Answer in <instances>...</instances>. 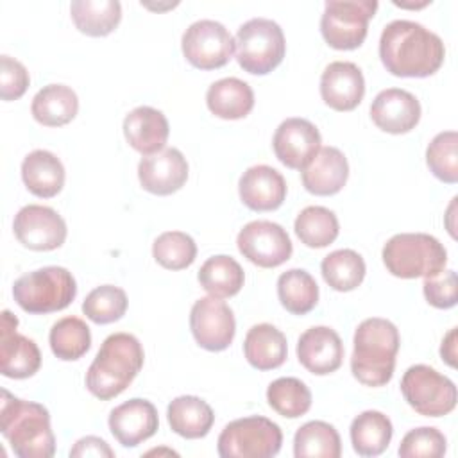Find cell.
Returning <instances> with one entry per match:
<instances>
[{
	"instance_id": "1",
	"label": "cell",
	"mask_w": 458,
	"mask_h": 458,
	"mask_svg": "<svg viewBox=\"0 0 458 458\" xmlns=\"http://www.w3.org/2000/svg\"><path fill=\"white\" fill-rule=\"evenodd\" d=\"M379 59L395 77H429L440 70L445 47L438 34L411 20H394L379 38Z\"/></svg>"
},
{
	"instance_id": "2",
	"label": "cell",
	"mask_w": 458,
	"mask_h": 458,
	"mask_svg": "<svg viewBox=\"0 0 458 458\" xmlns=\"http://www.w3.org/2000/svg\"><path fill=\"white\" fill-rule=\"evenodd\" d=\"M0 431L18 458H52L55 453L48 410L39 403L18 399L5 388L0 401Z\"/></svg>"
},
{
	"instance_id": "3",
	"label": "cell",
	"mask_w": 458,
	"mask_h": 458,
	"mask_svg": "<svg viewBox=\"0 0 458 458\" xmlns=\"http://www.w3.org/2000/svg\"><path fill=\"white\" fill-rule=\"evenodd\" d=\"M351 372L365 386H385L395 369L401 336L394 322L370 317L358 324L352 338Z\"/></svg>"
},
{
	"instance_id": "4",
	"label": "cell",
	"mask_w": 458,
	"mask_h": 458,
	"mask_svg": "<svg viewBox=\"0 0 458 458\" xmlns=\"http://www.w3.org/2000/svg\"><path fill=\"white\" fill-rule=\"evenodd\" d=\"M145 352L131 333L109 335L86 372V388L100 401L120 395L143 367Z\"/></svg>"
},
{
	"instance_id": "5",
	"label": "cell",
	"mask_w": 458,
	"mask_h": 458,
	"mask_svg": "<svg viewBox=\"0 0 458 458\" xmlns=\"http://www.w3.org/2000/svg\"><path fill=\"white\" fill-rule=\"evenodd\" d=\"M386 270L401 279L433 277L447 265L445 247L426 233L394 234L381 252Z\"/></svg>"
},
{
	"instance_id": "6",
	"label": "cell",
	"mask_w": 458,
	"mask_h": 458,
	"mask_svg": "<svg viewBox=\"0 0 458 458\" xmlns=\"http://www.w3.org/2000/svg\"><path fill=\"white\" fill-rule=\"evenodd\" d=\"M77 295V283L64 267H43L20 276L13 284L16 304L30 315H45L68 308Z\"/></svg>"
},
{
	"instance_id": "7",
	"label": "cell",
	"mask_w": 458,
	"mask_h": 458,
	"mask_svg": "<svg viewBox=\"0 0 458 458\" xmlns=\"http://www.w3.org/2000/svg\"><path fill=\"white\" fill-rule=\"evenodd\" d=\"M236 61L252 75H267L277 68L286 52L283 29L268 18H252L240 25L236 38Z\"/></svg>"
},
{
	"instance_id": "8",
	"label": "cell",
	"mask_w": 458,
	"mask_h": 458,
	"mask_svg": "<svg viewBox=\"0 0 458 458\" xmlns=\"http://www.w3.org/2000/svg\"><path fill=\"white\" fill-rule=\"evenodd\" d=\"M283 444L281 428L267 417L250 415L229 422L218 435L216 449L222 458H270Z\"/></svg>"
},
{
	"instance_id": "9",
	"label": "cell",
	"mask_w": 458,
	"mask_h": 458,
	"mask_svg": "<svg viewBox=\"0 0 458 458\" xmlns=\"http://www.w3.org/2000/svg\"><path fill=\"white\" fill-rule=\"evenodd\" d=\"M376 11V0H327L320 18L322 38L331 48L354 50L363 45Z\"/></svg>"
},
{
	"instance_id": "10",
	"label": "cell",
	"mask_w": 458,
	"mask_h": 458,
	"mask_svg": "<svg viewBox=\"0 0 458 458\" xmlns=\"http://www.w3.org/2000/svg\"><path fill=\"white\" fill-rule=\"evenodd\" d=\"M404 401L424 417H442L456 408L454 383L429 365H411L401 379Z\"/></svg>"
},
{
	"instance_id": "11",
	"label": "cell",
	"mask_w": 458,
	"mask_h": 458,
	"mask_svg": "<svg viewBox=\"0 0 458 458\" xmlns=\"http://www.w3.org/2000/svg\"><path fill=\"white\" fill-rule=\"evenodd\" d=\"M182 55L199 70H216L225 66L234 54V38L215 20L191 23L181 39Z\"/></svg>"
},
{
	"instance_id": "12",
	"label": "cell",
	"mask_w": 458,
	"mask_h": 458,
	"mask_svg": "<svg viewBox=\"0 0 458 458\" xmlns=\"http://www.w3.org/2000/svg\"><path fill=\"white\" fill-rule=\"evenodd\" d=\"M238 250L252 265L274 268L292 256V240L283 225L270 220H252L245 224L236 236Z\"/></svg>"
},
{
	"instance_id": "13",
	"label": "cell",
	"mask_w": 458,
	"mask_h": 458,
	"mask_svg": "<svg viewBox=\"0 0 458 458\" xmlns=\"http://www.w3.org/2000/svg\"><path fill=\"white\" fill-rule=\"evenodd\" d=\"M190 329L195 342L211 352L227 349L236 333L233 310L216 297H200L190 311Z\"/></svg>"
},
{
	"instance_id": "14",
	"label": "cell",
	"mask_w": 458,
	"mask_h": 458,
	"mask_svg": "<svg viewBox=\"0 0 458 458\" xmlns=\"http://www.w3.org/2000/svg\"><path fill=\"white\" fill-rule=\"evenodd\" d=\"M13 231L18 242L30 250H54L66 240V222L63 216L41 204L23 206L13 222Z\"/></svg>"
},
{
	"instance_id": "15",
	"label": "cell",
	"mask_w": 458,
	"mask_h": 458,
	"mask_svg": "<svg viewBox=\"0 0 458 458\" xmlns=\"http://www.w3.org/2000/svg\"><path fill=\"white\" fill-rule=\"evenodd\" d=\"M18 318L9 311H2L0 324V372L11 379H25L34 376L41 367V352L36 342L16 331Z\"/></svg>"
},
{
	"instance_id": "16",
	"label": "cell",
	"mask_w": 458,
	"mask_h": 458,
	"mask_svg": "<svg viewBox=\"0 0 458 458\" xmlns=\"http://www.w3.org/2000/svg\"><path fill=\"white\" fill-rule=\"evenodd\" d=\"M320 132L306 118H286L272 138L276 157L292 170H302L320 150Z\"/></svg>"
},
{
	"instance_id": "17",
	"label": "cell",
	"mask_w": 458,
	"mask_h": 458,
	"mask_svg": "<svg viewBox=\"0 0 458 458\" xmlns=\"http://www.w3.org/2000/svg\"><path fill=\"white\" fill-rule=\"evenodd\" d=\"M138 179L145 191L154 195H172L188 181V161L181 150L170 147L152 156L141 157Z\"/></svg>"
},
{
	"instance_id": "18",
	"label": "cell",
	"mask_w": 458,
	"mask_h": 458,
	"mask_svg": "<svg viewBox=\"0 0 458 458\" xmlns=\"http://www.w3.org/2000/svg\"><path fill=\"white\" fill-rule=\"evenodd\" d=\"M107 424L118 444L123 447H136L156 435L159 417L150 401L134 397L113 408Z\"/></svg>"
},
{
	"instance_id": "19",
	"label": "cell",
	"mask_w": 458,
	"mask_h": 458,
	"mask_svg": "<svg viewBox=\"0 0 458 458\" xmlns=\"http://www.w3.org/2000/svg\"><path fill=\"white\" fill-rule=\"evenodd\" d=\"M299 363L315 376H327L342 367L344 344L340 335L327 326L306 329L297 342Z\"/></svg>"
},
{
	"instance_id": "20",
	"label": "cell",
	"mask_w": 458,
	"mask_h": 458,
	"mask_svg": "<svg viewBox=\"0 0 458 458\" xmlns=\"http://www.w3.org/2000/svg\"><path fill=\"white\" fill-rule=\"evenodd\" d=\"M370 118L377 129L390 134H406L420 120V102L401 88L379 91L370 104Z\"/></svg>"
},
{
	"instance_id": "21",
	"label": "cell",
	"mask_w": 458,
	"mask_h": 458,
	"mask_svg": "<svg viewBox=\"0 0 458 458\" xmlns=\"http://www.w3.org/2000/svg\"><path fill=\"white\" fill-rule=\"evenodd\" d=\"M365 95V79L351 61L329 63L320 77V97L335 111H352Z\"/></svg>"
},
{
	"instance_id": "22",
	"label": "cell",
	"mask_w": 458,
	"mask_h": 458,
	"mask_svg": "<svg viewBox=\"0 0 458 458\" xmlns=\"http://www.w3.org/2000/svg\"><path fill=\"white\" fill-rule=\"evenodd\" d=\"M286 181L276 168L268 165H254L247 168L238 181L242 202L252 211H274L286 199Z\"/></svg>"
},
{
	"instance_id": "23",
	"label": "cell",
	"mask_w": 458,
	"mask_h": 458,
	"mask_svg": "<svg viewBox=\"0 0 458 458\" xmlns=\"http://www.w3.org/2000/svg\"><path fill=\"white\" fill-rule=\"evenodd\" d=\"M347 177V157L336 147H320L317 156L301 170L304 190L318 197L338 193L345 186Z\"/></svg>"
},
{
	"instance_id": "24",
	"label": "cell",
	"mask_w": 458,
	"mask_h": 458,
	"mask_svg": "<svg viewBox=\"0 0 458 458\" xmlns=\"http://www.w3.org/2000/svg\"><path fill=\"white\" fill-rule=\"evenodd\" d=\"M170 134L166 116L150 106H140L123 118V136L127 143L143 156H152L165 148Z\"/></svg>"
},
{
	"instance_id": "25",
	"label": "cell",
	"mask_w": 458,
	"mask_h": 458,
	"mask_svg": "<svg viewBox=\"0 0 458 458\" xmlns=\"http://www.w3.org/2000/svg\"><path fill=\"white\" fill-rule=\"evenodd\" d=\"M64 166L50 150H32L21 161V179L25 188L41 199L55 197L64 186Z\"/></svg>"
},
{
	"instance_id": "26",
	"label": "cell",
	"mask_w": 458,
	"mask_h": 458,
	"mask_svg": "<svg viewBox=\"0 0 458 458\" xmlns=\"http://www.w3.org/2000/svg\"><path fill=\"white\" fill-rule=\"evenodd\" d=\"M206 104L208 109L222 120H240L252 111L254 91L245 81L225 77L208 88Z\"/></svg>"
},
{
	"instance_id": "27",
	"label": "cell",
	"mask_w": 458,
	"mask_h": 458,
	"mask_svg": "<svg viewBox=\"0 0 458 458\" xmlns=\"http://www.w3.org/2000/svg\"><path fill=\"white\" fill-rule=\"evenodd\" d=\"M243 352L247 361L258 370L277 369L288 354L286 336L272 324H256L245 335Z\"/></svg>"
},
{
	"instance_id": "28",
	"label": "cell",
	"mask_w": 458,
	"mask_h": 458,
	"mask_svg": "<svg viewBox=\"0 0 458 458\" xmlns=\"http://www.w3.org/2000/svg\"><path fill=\"white\" fill-rule=\"evenodd\" d=\"M79 111L77 93L66 84L43 86L32 98L30 113L45 127H61L70 123Z\"/></svg>"
},
{
	"instance_id": "29",
	"label": "cell",
	"mask_w": 458,
	"mask_h": 458,
	"mask_svg": "<svg viewBox=\"0 0 458 458\" xmlns=\"http://www.w3.org/2000/svg\"><path fill=\"white\" fill-rule=\"evenodd\" d=\"M166 417L172 431L190 440L206 437L215 422L211 406L197 395H179L170 401Z\"/></svg>"
},
{
	"instance_id": "30",
	"label": "cell",
	"mask_w": 458,
	"mask_h": 458,
	"mask_svg": "<svg viewBox=\"0 0 458 458\" xmlns=\"http://www.w3.org/2000/svg\"><path fill=\"white\" fill-rule=\"evenodd\" d=\"M351 444L360 456H379L390 445L394 428L390 419L377 410H365L351 422Z\"/></svg>"
},
{
	"instance_id": "31",
	"label": "cell",
	"mask_w": 458,
	"mask_h": 458,
	"mask_svg": "<svg viewBox=\"0 0 458 458\" xmlns=\"http://www.w3.org/2000/svg\"><path fill=\"white\" fill-rule=\"evenodd\" d=\"M75 27L91 38L111 34L122 20V5L116 0H75L70 4Z\"/></svg>"
},
{
	"instance_id": "32",
	"label": "cell",
	"mask_w": 458,
	"mask_h": 458,
	"mask_svg": "<svg viewBox=\"0 0 458 458\" xmlns=\"http://www.w3.org/2000/svg\"><path fill=\"white\" fill-rule=\"evenodd\" d=\"M197 279L211 297L227 299L242 290L245 283V274L242 265L234 258L218 254L208 258L202 263Z\"/></svg>"
},
{
	"instance_id": "33",
	"label": "cell",
	"mask_w": 458,
	"mask_h": 458,
	"mask_svg": "<svg viewBox=\"0 0 458 458\" xmlns=\"http://www.w3.org/2000/svg\"><path fill=\"white\" fill-rule=\"evenodd\" d=\"M277 297L292 315H306L318 302V284L304 268H290L277 277Z\"/></svg>"
},
{
	"instance_id": "34",
	"label": "cell",
	"mask_w": 458,
	"mask_h": 458,
	"mask_svg": "<svg viewBox=\"0 0 458 458\" xmlns=\"http://www.w3.org/2000/svg\"><path fill=\"white\" fill-rule=\"evenodd\" d=\"M342 454L340 435L329 422L310 420L293 437L295 458H338Z\"/></svg>"
},
{
	"instance_id": "35",
	"label": "cell",
	"mask_w": 458,
	"mask_h": 458,
	"mask_svg": "<svg viewBox=\"0 0 458 458\" xmlns=\"http://www.w3.org/2000/svg\"><path fill=\"white\" fill-rule=\"evenodd\" d=\"M320 272L324 281L336 292H351L365 279V261L352 249H338L329 252L322 263Z\"/></svg>"
},
{
	"instance_id": "36",
	"label": "cell",
	"mask_w": 458,
	"mask_h": 458,
	"mask_svg": "<svg viewBox=\"0 0 458 458\" xmlns=\"http://www.w3.org/2000/svg\"><path fill=\"white\" fill-rule=\"evenodd\" d=\"M293 229L301 243L311 249H322L331 245L340 233L336 215L324 206L304 208L297 215Z\"/></svg>"
},
{
	"instance_id": "37",
	"label": "cell",
	"mask_w": 458,
	"mask_h": 458,
	"mask_svg": "<svg viewBox=\"0 0 458 458\" xmlns=\"http://www.w3.org/2000/svg\"><path fill=\"white\" fill-rule=\"evenodd\" d=\"M52 352L63 361H75L82 358L91 347V331L79 317L59 318L48 335Z\"/></svg>"
},
{
	"instance_id": "38",
	"label": "cell",
	"mask_w": 458,
	"mask_h": 458,
	"mask_svg": "<svg viewBox=\"0 0 458 458\" xmlns=\"http://www.w3.org/2000/svg\"><path fill=\"white\" fill-rule=\"evenodd\" d=\"M267 401L281 417L297 419L311 408V392L297 377H277L267 388Z\"/></svg>"
},
{
	"instance_id": "39",
	"label": "cell",
	"mask_w": 458,
	"mask_h": 458,
	"mask_svg": "<svg viewBox=\"0 0 458 458\" xmlns=\"http://www.w3.org/2000/svg\"><path fill=\"white\" fill-rule=\"evenodd\" d=\"M152 256L166 270H182L195 261L197 243L182 231H166L154 240Z\"/></svg>"
},
{
	"instance_id": "40",
	"label": "cell",
	"mask_w": 458,
	"mask_h": 458,
	"mask_svg": "<svg viewBox=\"0 0 458 458\" xmlns=\"http://www.w3.org/2000/svg\"><path fill=\"white\" fill-rule=\"evenodd\" d=\"M127 302V293L120 286L102 284L86 295L82 313L95 324H111L125 315Z\"/></svg>"
},
{
	"instance_id": "41",
	"label": "cell",
	"mask_w": 458,
	"mask_h": 458,
	"mask_svg": "<svg viewBox=\"0 0 458 458\" xmlns=\"http://www.w3.org/2000/svg\"><path fill=\"white\" fill-rule=\"evenodd\" d=\"M429 172L442 182H458V134L456 131L438 132L426 148Z\"/></svg>"
},
{
	"instance_id": "42",
	"label": "cell",
	"mask_w": 458,
	"mask_h": 458,
	"mask_svg": "<svg viewBox=\"0 0 458 458\" xmlns=\"http://www.w3.org/2000/svg\"><path fill=\"white\" fill-rule=\"evenodd\" d=\"M445 435L431 426L410 429L397 449L401 458H440L445 454Z\"/></svg>"
},
{
	"instance_id": "43",
	"label": "cell",
	"mask_w": 458,
	"mask_h": 458,
	"mask_svg": "<svg viewBox=\"0 0 458 458\" xmlns=\"http://www.w3.org/2000/svg\"><path fill=\"white\" fill-rule=\"evenodd\" d=\"M456 274L454 270H442L433 277H424L422 292L426 301L438 310H449L456 306L458 293H456Z\"/></svg>"
},
{
	"instance_id": "44",
	"label": "cell",
	"mask_w": 458,
	"mask_h": 458,
	"mask_svg": "<svg viewBox=\"0 0 458 458\" xmlns=\"http://www.w3.org/2000/svg\"><path fill=\"white\" fill-rule=\"evenodd\" d=\"M30 84L27 68L11 55L0 57V97L2 100H18Z\"/></svg>"
},
{
	"instance_id": "45",
	"label": "cell",
	"mask_w": 458,
	"mask_h": 458,
	"mask_svg": "<svg viewBox=\"0 0 458 458\" xmlns=\"http://www.w3.org/2000/svg\"><path fill=\"white\" fill-rule=\"evenodd\" d=\"M70 456L72 458H88V456H95V458H113L114 451L109 447V444L95 435H88L82 437L75 442V445L70 449Z\"/></svg>"
},
{
	"instance_id": "46",
	"label": "cell",
	"mask_w": 458,
	"mask_h": 458,
	"mask_svg": "<svg viewBox=\"0 0 458 458\" xmlns=\"http://www.w3.org/2000/svg\"><path fill=\"white\" fill-rule=\"evenodd\" d=\"M456 327H453L442 340L440 356L449 367H456Z\"/></svg>"
},
{
	"instance_id": "47",
	"label": "cell",
	"mask_w": 458,
	"mask_h": 458,
	"mask_svg": "<svg viewBox=\"0 0 458 458\" xmlns=\"http://www.w3.org/2000/svg\"><path fill=\"white\" fill-rule=\"evenodd\" d=\"M454 208H456V197H453V200H451V204H449V208H447V218H453V213H454ZM447 229H449V233H451V236L454 238V227L451 225V222H449V225H447Z\"/></svg>"
}]
</instances>
